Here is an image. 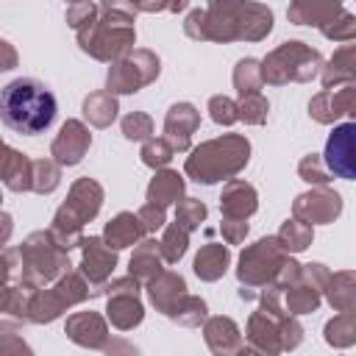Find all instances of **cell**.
<instances>
[{
    "instance_id": "1",
    "label": "cell",
    "mask_w": 356,
    "mask_h": 356,
    "mask_svg": "<svg viewBox=\"0 0 356 356\" xmlns=\"http://www.w3.org/2000/svg\"><path fill=\"white\" fill-rule=\"evenodd\" d=\"M56 95L36 78H14L0 89V120L25 136L47 131L56 120Z\"/></svg>"
},
{
    "instance_id": "2",
    "label": "cell",
    "mask_w": 356,
    "mask_h": 356,
    "mask_svg": "<svg viewBox=\"0 0 356 356\" xmlns=\"http://www.w3.org/2000/svg\"><path fill=\"white\" fill-rule=\"evenodd\" d=\"M353 128L350 125H342V128H337L334 131V136L328 139V156H325V161H328V167L334 170V172H339L342 178H353V167H350V153H353Z\"/></svg>"
}]
</instances>
